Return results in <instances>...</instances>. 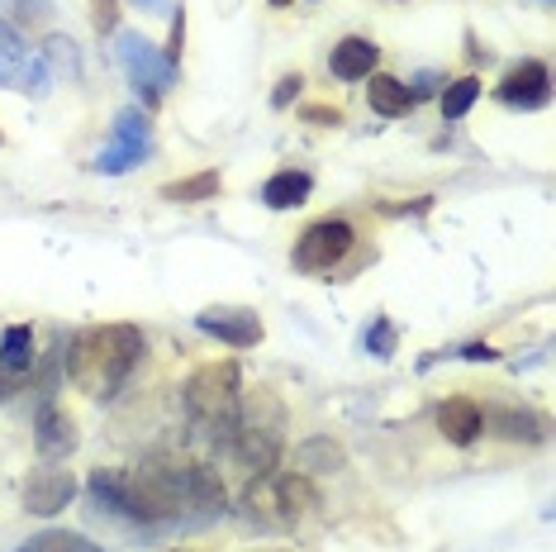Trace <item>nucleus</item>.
<instances>
[{"label": "nucleus", "instance_id": "nucleus-1", "mask_svg": "<svg viewBox=\"0 0 556 552\" xmlns=\"http://www.w3.org/2000/svg\"><path fill=\"white\" fill-rule=\"evenodd\" d=\"M91 495L110 514H124L134 524H167L181 514H219L224 510V481L205 462H176L153 457L138 467H100L91 472Z\"/></svg>", "mask_w": 556, "mask_h": 552}, {"label": "nucleus", "instance_id": "nucleus-2", "mask_svg": "<svg viewBox=\"0 0 556 552\" xmlns=\"http://www.w3.org/2000/svg\"><path fill=\"white\" fill-rule=\"evenodd\" d=\"M72 357H67V376L77 391L91 400H110L124 391V381L134 376V367L148 353V338L138 324H96L72 338Z\"/></svg>", "mask_w": 556, "mask_h": 552}, {"label": "nucleus", "instance_id": "nucleus-3", "mask_svg": "<svg viewBox=\"0 0 556 552\" xmlns=\"http://www.w3.org/2000/svg\"><path fill=\"white\" fill-rule=\"evenodd\" d=\"M229 448L233 457L243 462L248 472H276L281 462V448H286V405L276 400L271 391H252L238 400V419H233V434H229Z\"/></svg>", "mask_w": 556, "mask_h": 552}, {"label": "nucleus", "instance_id": "nucleus-4", "mask_svg": "<svg viewBox=\"0 0 556 552\" xmlns=\"http://www.w3.org/2000/svg\"><path fill=\"white\" fill-rule=\"evenodd\" d=\"M243 505L252 519L267 524V529H295V524H305L314 514L319 491H314V481L300 472H262L257 481L248 486Z\"/></svg>", "mask_w": 556, "mask_h": 552}, {"label": "nucleus", "instance_id": "nucleus-5", "mask_svg": "<svg viewBox=\"0 0 556 552\" xmlns=\"http://www.w3.org/2000/svg\"><path fill=\"white\" fill-rule=\"evenodd\" d=\"M238 400H243V381H238V362H210L186 381V410L200 429H210L214 438L229 443L233 419H238Z\"/></svg>", "mask_w": 556, "mask_h": 552}, {"label": "nucleus", "instance_id": "nucleus-6", "mask_svg": "<svg viewBox=\"0 0 556 552\" xmlns=\"http://www.w3.org/2000/svg\"><path fill=\"white\" fill-rule=\"evenodd\" d=\"M352 243H357V234H352L348 219H319L295 238V267L300 272H333L338 262L352 253Z\"/></svg>", "mask_w": 556, "mask_h": 552}, {"label": "nucleus", "instance_id": "nucleus-7", "mask_svg": "<svg viewBox=\"0 0 556 552\" xmlns=\"http://www.w3.org/2000/svg\"><path fill=\"white\" fill-rule=\"evenodd\" d=\"M119 62H124V72H129V81L148 96V105H157L162 91H167L172 77H176V67L143 39V34H119Z\"/></svg>", "mask_w": 556, "mask_h": 552}, {"label": "nucleus", "instance_id": "nucleus-8", "mask_svg": "<svg viewBox=\"0 0 556 552\" xmlns=\"http://www.w3.org/2000/svg\"><path fill=\"white\" fill-rule=\"evenodd\" d=\"M195 329L210 334V338H219V343H229V348H257L262 334H267V329H262V319H257V310H243V305H210V310H200Z\"/></svg>", "mask_w": 556, "mask_h": 552}, {"label": "nucleus", "instance_id": "nucleus-9", "mask_svg": "<svg viewBox=\"0 0 556 552\" xmlns=\"http://www.w3.org/2000/svg\"><path fill=\"white\" fill-rule=\"evenodd\" d=\"M72 495H77V476L67 467H58V462H43L39 472H29V481H24V510L29 514H58L72 505Z\"/></svg>", "mask_w": 556, "mask_h": 552}, {"label": "nucleus", "instance_id": "nucleus-10", "mask_svg": "<svg viewBox=\"0 0 556 552\" xmlns=\"http://www.w3.org/2000/svg\"><path fill=\"white\" fill-rule=\"evenodd\" d=\"M547 96H552V72H547V62H538V58L518 62L509 77L500 81V100L514 110H538V105H547Z\"/></svg>", "mask_w": 556, "mask_h": 552}, {"label": "nucleus", "instance_id": "nucleus-11", "mask_svg": "<svg viewBox=\"0 0 556 552\" xmlns=\"http://www.w3.org/2000/svg\"><path fill=\"white\" fill-rule=\"evenodd\" d=\"M34 443H39V457L43 462H58L77 448V419L58 405V400H43L39 405V419H34Z\"/></svg>", "mask_w": 556, "mask_h": 552}, {"label": "nucleus", "instance_id": "nucleus-12", "mask_svg": "<svg viewBox=\"0 0 556 552\" xmlns=\"http://www.w3.org/2000/svg\"><path fill=\"white\" fill-rule=\"evenodd\" d=\"M438 429L447 443H457V448H471L480 429H485V414H480V405L471 396H452V400H442L438 405Z\"/></svg>", "mask_w": 556, "mask_h": 552}, {"label": "nucleus", "instance_id": "nucleus-13", "mask_svg": "<svg viewBox=\"0 0 556 552\" xmlns=\"http://www.w3.org/2000/svg\"><path fill=\"white\" fill-rule=\"evenodd\" d=\"M376 62H381V48L371 39H343L333 48V58H328V72L338 81H366L376 72Z\"/></svg>", "mask_w": 556, "mask_h": 552}, {"label": "nucleus", "instance_id": "nucleus-14", "mask_svg": "<svg viewBox=\"0 0 556 552\" xmlns=\"http://www.w3.org/2000/svg\"><path fill=\"white\" fill-rule=\"evenodd\" d=\"M309 191H314L309 172L286 167V172H276V177L262 186V205H267V210H300L309 200Z\"/></svg>", "mask_w": 556, "mask_h": 552}, {"label": "nucleus", "instance_id": "nucleus-15", "mask_svg": "<svg viewBox=\"0 0 556 552\" xmlns=\"http://www.w3.org/2000/svg\"><path fill=\"white\" fill-rule=\"evenodd\" d=\"M34 329L29 324H10L5 334H0V372L5 376H29L34 372Z\"/></svg>", "mask_w": 556, "mask_h": 552}, {"label": "nucleus", "instance_id": "nucleus-16", "mask_svg": "<svg viewBox=\"0 0 556 552\" xmlns=\"http://www.w3.org/2000/svg\"><path fill=\"white\" fill-rule=\"evenodd\" d=\"M366 81H371V86H366V100H371V110H376V115H386V120L409 115L414 96H409V86H404V81L386 77V72H371V77H366Z\"/></svg>", "mask_w": 556, "mask_h": 552}, {"label": "nucleus", "instance_id": "nucleus-17", "mask_svg": "<svg viewBox=\"0 0 556 552\" xmlns=\"http://www.w3.org/2000/svg\"><path fill=\"white\" fill-rule=\"evenodd\" d=\"M29 48H24V39L15 34V24L0 20V86H24V72H29Z\"/></svg>", "mask_w": 556, "mask_h": 552}, {"label": "nucleus", "instance_id": "nucleus-18", "mask_svg": "<svg viewBox=\"0 0 556 552\" xmlns=\"http://www.w3.org/2000/svg\"><path fill=\"white\" fill-rule=\"evenodd\" d=\"M348 462V453L333 443V438H305V443L295 448V472L309 476V472H338Z\"/></svg>", "mask_w": 556, "mask_h": 552}, {"label": "nucleus", "instance_id": "nucleus-19", "mask_svg": "<svg viewBox=\"0 0 556 552\" xmlns=\"http://www.w3.org/2000/svg\"><path fill=\"white\" fill-rule=\"evenodd\" d=\"M219 186H224L219 172H195V177H181V181L162 186V200H172V205H195V200L219 196Z\"/></svg>", "mask_w": 556, "mask_h": 552}, {"label": "nucleus", "instance_id": "nucleus-20", "mask_svg": "<svg viewBox=\"0 0 556 552\" xmlns=\"http://www.w3.org/2000/svg\"><path fill=\"white\" fill-rule=\"evenodd\" d=\"M20 552H105V548L91 543L86 534H72V529H43V534H34Z\"/></svg>", "mask_w": 556, "mask_h": 552}, {"label": "nucleus", "instance_id": "nucleus-21", "mask_svg": "<svg viewBox=\"0 0 556 552\" xmlns=\"http://www.w3.org/2000/svg\"><path fill=\"white\" fill-rule=\"evenodd\" d=\"M115 148H129V153H143L153 148V129H148V115H138V110H119L115 120Z\"/></svg>", "mask_w": 556, "mask_h": 552}, {"label": "nucleus", "instance_id": "nucleus-22", "mask_svg": "<svg viewBox=\"0 0 556 552\" xmlns=\"http://www.w3.org/2000/svg\"><path fill=\"white\" fill-rule=\"evenodd\" d=\"M476 96H480V81H476V77L447 81V91H442V115H447V120H462L466 110L476 105Z\"/></svg>", "mask_w": 556, "mask_h": 552}, {"label": "nucleus", "instance_id": "nucleus-23", "mask_svg": "<svg viewBox=\"0 0 556 552\" xmlns=\"http://www.w3.org/2000/svg\"><path fill=\"white\" fill-rule=\"evenodd\" d=\"M495 429L504 438H528V443H538V438H542V424L533 419V414H518V410L495 414Z\"/></svg>", "mask_w": 556, "mask_h": 552}, {"label": "nucleus", "instance_id": "nucleus-24", "mask_svg": "<svg viewBox=\"0 0 556 552\" xmlns=\"http://www.w3.org/2000/svg\"><path fill=\"white\" fill-rule=\"evenodd\" d=\"M134 162H143V153H129V148H115V143H110L105 153L96 158V172H110V177H119V172H129Z\"/></svg>", "mask_w": 556, "mask_h": 552}, {"label": "nucleus", "instance_id": "nucleus-25", "mask_svg": "<svg viewBox=\"0 0 556 552\" xmlns=\"http://www.w3.org/2000/svg\"><path fill=\"white\" fill-rule=\"evenodd\" d=\"M366 348H371L376 357H390V353H395V324H390V319H376L371 334H366Z\"/></svg>", "mask_w": 556, "mask_h": 552}, {"label": "nucleus", "instance_id": "nucleus-26", "mask_svg": "<svg viewBox=\"0 0 556 552\" xmlns=\"http://www.w3.org/2000/svg\"><path fill=\"white\" fill-rule=\"evenodd\" d=\"M91 24L100 34H115L119 29V0H91Z\"/></svg>", "mask_w": 556, "mask_h": 552}, {"label": "nucleus", "instance_id": "nucleus-27", "mask_svg": "<svg viewBox=\"0 0 556 552\" xmlns=\"http://www.w3.org/2000/svg\"><path fill=\"white\" fill-rule=\"evenodd\" d=\"M181 43H186V15H176L172 20V39H167V48H162V58H167L172 67H181Z\"/></svg>", "mask_w": 556, "mask_h": 552}, {"label": "nucleus", "instance_id": "nucleus-28", "mask_svg": "<svg viewBox=\"0 0 556 552\" xmlns=\"http://www.w3.org/2000/svg\"><path fill=\"white\" fill-rule=\"evenodd\" d=\"M300 86H305V77H300V72H290V77H281V86H276V96H271V105H276V110H286L290 100L300 96Z\"/></svg>", "mask_w": 556, "mask_h": 552}, {"label": "nucleus", "instance_id": "nucleus-29", "mask_svg": "<svg viewBox=\"0 0 556 552\" xmlns=\"http://www.w3.org/2000/svg\"><path fill=\"white\" fill-rule=\"evenodd\" d=\"M72 48H77L72 39H48V62H58V67L67 62V72H77V53Z\"/></svg>", "mask_w": 556, "mask_h": 552}, {"label": "nucleus", "instance_id": "nucleus-30", "mask_svg": "<svg viewBox=\"0 0 556 552\" xmlns=\"http://www.w3.org/2000/svg\"><path fill=\"white\" fill-rule=\"evenodd\" d=\"M462 357H466V362H495L500 353H495L490 343H466V348H462Z\"/></svg>", "mask_w": 556, "mask_h": 552}, {"label": "nucleus", "instance_id": "nucleus-31", "mask_svg": "<svg viewBox=\"0 0 556 552\" xmlns=\"http://www.w3.org/2000/svg\"><path fill=\"white\" fill-rule=\"evenodd\" d=\"M305 120L309 124H343V115H338V110H328V105H309Z\"/></svg>", "mask_w": 556, "mask_h": 552}, {"label": "nucleus", "instance_id": "nucleus-32", "mask_svg": "<svg viewBox=\"0 0 556 552\" xmlns=\"http://www.w3.org/2000/svg\"><path fill=\"white\" fill-rule=\"evenodd\" d=\"M438 86H442V77H433V72H424V77H419V86H414V100H424V96H433L438 91Z\"/></svg>", "mask_w": 556, "mask_h": 552}, {"label": "nucleus", "instance_id": "nucleus-33", "mask_svg": "<svg viewBox=\"0 0 556 552\" xmlns=\"http://www.w3.org/2000/svg\"><path fill=\"white\" fill-rule=\"evenodd\" d=\"M10 391H15V376H0V400H5Z\"/></svg>", "mask_w": 556, "mask_h": 552}, {"label": "nucleus", "instance_id": "nucleus-34", "mask_svg": "<svg viewBox=\"0 0 556 552\" xmlns=\"http://www.w3.org/2000/svg\"><path fill=\"white\" fill-rule=\"evenodd\" d=\"M138 5H153V10H162V5H167V0H138Z\"/></svg>", "mask_w": 556, "mask_h": 552}, {"label": "nucleus", "instance_id": "nucleus-35", "mask_svg": "<svg viewBox=\"0 0 556 552\" xmlns=\"http://www.w3.org/2000/svg\"><path fill=\"white\" fill-rule=\"evenodd\" d=\"M252 552H295V548H252Z\"/></svg>", "mask_w": 556, "mask_h": 552}, {"label": "nucleus", "instance_id": "nucleus-36", "mask_svg": "<svg viewBox=\"0 0 556 552\" xmlns=\"http://www.w3.org/2000/svg\"><path fill=\"white\" fill-rule=\"evenodd\" d=\"M172 552H195V548H172Z\"/></svg>", "mask_w": 556, "mask_h": 552}, {"label": "nucleus", "instance_id": "nucleus-37", "mask_svg": "<svg viewBox=\"0 0 556 552\" xmlns=\"http://www.w3.org/2000/svg\"><path fill=\"white\" fill-rule=\"evenodd\" d=\"M271 5H290V0H271Z\"/></svg>", "mask_w": 556, "mask_h": 552}]
</instances>
